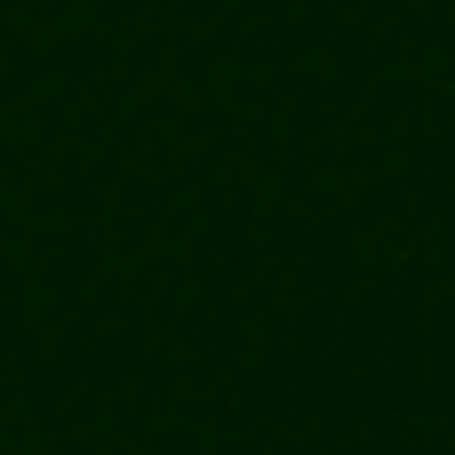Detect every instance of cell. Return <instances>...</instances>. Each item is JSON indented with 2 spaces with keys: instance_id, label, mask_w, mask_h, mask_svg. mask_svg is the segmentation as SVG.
Masks as SVG:
<instances>
[]
</instances>
